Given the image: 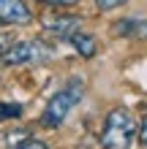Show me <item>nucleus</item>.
Listing matches in <instances>:
<instances>
[{"instance_id":"7ed1b4c3","label":"nucleus","mask_w":147,"mask_h":149,"mask_svg":"<svg viewBox=\"0 0 147 149\" xmlns=\"http://www.w3.org/2000/svg\"><path fill=\"white\" fill-rule=\"evenodd\" d=\"M52 49L41 41H22L8 46L3 54H0V63L3 65H25V63H41V60H49Z\"/></svg>"},{"instance_id":"f8f14e48","label":"nucleus","mask_w":147,"mask_h":149,"mask_svg":"<svg viewBox=\"0 0 147 149\" xmlns=\"http://www.w3.org/2000/svg\"><path fill=\"white\" fill-rule=\"evenodd\" d=\"M139 141H142V146L147 149V114H144V119H142V127H139Z\"/></svg>"},{"instance_id":"f257e3e1","label":"nucleus","mask_w":147,"mask_h":149,"mask_svg":"<svg viewBox=\"0 0 147 149\" xmlns=\"http://www.w3.org/2000/svg\"><path fill=\"white\" fill-rule=\"evenodd\" d=\"M134 130H136V122L131 111L123 106L112 109L101 130V149H128L134 141Z\"/></svg>"},{"instance_id":"423d86ee","label":"nucleus","mask_w":147,"mask_h":149,"mask_svg":"<svg viewBox=\"0 0 147 149\" xmlns=\"http://www.w3.org/2000/svg\"><path fill=\"white\" fill-rule=\"evenodd\" d=\"M115 36H128V38H147V19H125L112 24Z\"/></svg>"},{"instance_id":"f03ea898","label":"nucleus","mask_w":147,"mask_h":149,"mask_svg":"<svg viewBox=\"0 0 147 149\" xmlns=\"http://www.w3.org/2000/svg\"><path fill=\"white\" fill-rule=\"evenodd\" d=\"M82 90H84V84L74 76L71 81H68V87H63L57 95H52V100L46 103L44 114H41V125L44 127H60L63 119L68 117V111H71L76 106V100L82 98Z\"/></svg>"},{"instance_id":"0eeeda50","label":"nucleus","mask_w":147,"mask_h":149,"mask_svg":"<svg viewBox=\"0 0 147 149\" xmlns=\"http://www.w3.org/2000/svg\"><path fill=\"white\" fill-rule=\"evenodd\" d=\"M71 43H74V49L79 52L82 57H93V54H96V41H93V36L74 33V36H71Z\"/></svg>"},{"instance_id":"ddd939ff","label":"nucleus","mask_w":147,"mask_h":149,"mask_svg":"<svg viewBox=\"0 0 147 149\" xmlns=\"http://www.w3.org/2000/svg\"><path fill=\"white\" fill-rule=\"evenodd\" d=\"M38 3H49V6H74L79 0H38Z\"/></svg>"},{"instance_id":"20e7f679","label":"nucleus","mask_w":147,"mask_h":149,"mask_svg":"<svg viewBox=\"0 0 147 149\" xmlns=\"http://www.w3.org/2000/svg\"><path fill=\"white\" fill-rule=\"evenodd\" d=\"M33 14L25 0H0V27L11 24H30Z\"/></svg>"},{"instance_id":"9b49d317","label":"nucleus","mask_w":147,"mask_h":149,"mask_svg":"<svg viewBox=\"0 0 147 149\" xmlns=\"http://www.w3.org/2000/svg\"><path fill=\"white\" fill-rule=\"evenodd\" d=\"M96 3H98V8H101V11H112V8L123 6V3H128V0H96Z\"/></svg>"},{"instance_id":"1a4fd4ad","label":"nucleus","mask_w":147,"mask_h":149,"mask_svg":"<svg viewBox=\"0 0 147 149\" xmlns=\"http://www.w3.org/2000/svg\"><path fill=\"white\" fill-rule=\"evenodd\" d=\"M25 138H27V130H16V133H14V130H8V133H3V136H0V141H25ZM11 144V146H14Z\"/></svg>"},{"instance_id":"6e6552de","label":"nucleus","mask_w":147,"mask_h":149,"mask_svg":"<svg viewBox=\"0 0 147 149\" xmlns=\"http://www.w3.org/2000/svg\"><path fill=\"white\" fill-rule=\"evenodd\" d=\"M14 149H49V146H46L44 141H38V138H30V136H27L25 141H19Z\"/></svg>"},{"instance_id":"39448f33","label":"nucleus","mask_w":147,"mask_h":149,"mask_svg":"<svg viewBox=\"0 0 147 149\" xmlns=\"http://www.w3.org/2000/svg\"><path fill=\"white\" fill-rule=\"evenodd\" d=\"M41 24H44L49 33L60 36V38H71L74 33L79 30V19H76V16H57V14H46L44 19H41Z\"/></svg>"},{"instance_id":"9d476101","label":"nucleus","mask_w":147,"mask_h":149,"mask_svg":"<svg viewBox=\"0 0 147 149\" xmlns=\"http://www.w3.org/2000/svg\"><path fill=\"white\" fill-rule=\"evenodd\" d=\"M19 114H22V109L19 106H0V119H8V117H19Z\"/></svg>"}]
</instances>
